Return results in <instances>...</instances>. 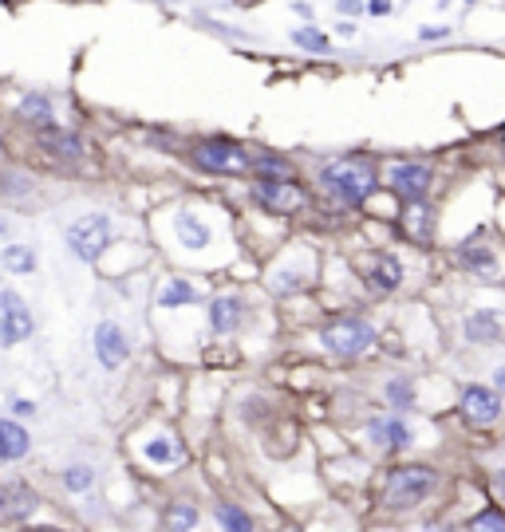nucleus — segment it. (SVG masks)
I'll use <instances>...</instances> for the list:
<instances>
[{
    "instance_id": "obj_33",
    "label": "nucleus",
    "mask_w": 505,
    "mask_h": 532,
    "mask_svg": "<svg viewBox=\"0 0 505 532\" xmlns=\"http://www.w3.org/2000/svg\"><path fill=\"white\" fill-rule=\"evenodd\" d=\"M40 415V407H36L32 399H12V418L20 422V418H36Z\"/></svg>"
},
{
    "instance_id": "obj_5",
    "label": "nucleus",
    "mask_w": 505,
    "mask_h": 532,
    "mask_svg": "<svg viewBox=\"0 0 505 532\" xmlns=\"http://www.w3.org/2000/svg\"><path fill=\"white\" fill-rule=\"evenodd\" d=\"M134 457H139L151 473H167L186 462V446H182V438L170 434V430H146V434L134 438Z\"/></svg>"
},
{
    "instance_id": "obj_25",
    "label": "nucleus",
    "mask_w": 505,
    "mask_h": 532,
    "mask_svg": "<svg viewBox=\"0 0 505 532\" xmlns=\"http://www.w3.org/2000/svg\"><path fill=\"white\" fill-rule=\"evenodd\" d=\"M214 520L222 532H257L249 509H241L237 501H217L214 504Z\"/></svg>"
},
{
    "instance_id": "obj_29",
    "label": "nucleus",
    "mask_w": 505,
    "mask_h": 532,
    "mask_svg": "<svg viewBox=\"0 0 505 532\" xmlns=\"http://www.w3.org/2000/svg\"><path fill=\"white\" fill-rule=\"evenodd\" d=\"M60 485H63L68 493H87V489H95V465H84V462L68 465V470L60 473Z\"/></svg>"
},
{
    "instance_id": "obj_32",
    "label": "nucleus",
    "mask_w": 505,
    "mask_h": 532,
    "mask_svg": "<svg viewBox=\"0 0 505 532\" xmlns=\"http://www.w3.org/2000/svg\"><path fill=\"white\" fill-rule=\"evenodd\" d=\"M292 44H300V48H308V52H328V36L316 28H297L292 32Z\"/></svg>"
},
{
    "instance_id": "obj_1",
    "label": "nucleus",
    "mask_w": 505,
    "mask_h": 532,
    "mask_svg": "<svg viewBox=\"0 0 505 532\" xmlns=\"http://www.w3.org/2000/svg\"><path fill=\"white\" fill-rule=\"evenodd\" d=\"M320 186H324V194H332L339 206H363V201L379 189V173H375L371 158L347 154V158H332L320 170Z\"/></svg>"
},
{
    "instance_id": "obj_41",
    "label": "nucleus",
    "mask_w": 505,
    "mask_h": 532,
    "mask_svg": "<svg viewBox=\"0 0 505 532\" xmlns=\"http://www.w3.org/2000/svg\"><path fill=\"white\" fill-rule=\"evenodd\" d=\"M466 4H474V0H466Z\"/></svg>"
},
{
    "instance_id": "obj_14",
    "label": "nucleus",
    "mask_w": 505,
    "mask_h": 532,
    "mask_svg": "<svg viewBox=\"0 0 505 532\" xmlns=\"http://www.w3.org/2000/svg\"><path fill=\"white\" fill-rule=\"evenodd\" d=\"M40 493L32 489L29 481H8L0 485V520H12V525H20V520H32L36 512H40Z\"/></svg>"
},
{
    "instance_id": "obj_30",
    "label": "nucleus",
    "mask_w": 505,
    "mask_h": 532,
    "mask_svg": "<svg viewBox=\"0 0 505 532\" xmlns=\"http://www.w3.org/2000/svg\"><path fill=\"white\" fill-rule=\"evenodd\" d=\"M466 532H505V509H498V504L477 509L474 517L466 520Z\"/></svg>"
},
{
    "instance_id": "obj_7",
    "label": "nucleus",
    "mask_w": 505,
    "mask_h": 532,
    "mask_svg": "<svg viewBox=\"0 0 505 532\" xmlns=\"http://www.w3.org/2000/svg\"><path fill=\"white\" fill-rule=\"evenodd\" d=\"M253 201L261 209H269V214H277V217H292V214H300V209L308 206V194H305V186H297L292 178H257L253 181Z\"/></svg>"
},
{
    "instance_id": "obj_4",
    "label": "nucleus",
    "mask_w": 505,
    "mask_h": 532,
    "mask_svg": "<svg viewBox=\"0 0 505 532\" xmlns=\"http://www.w3.org/2000/svg\"><path fill=\"white\" fill-rule=\"evenodd\" d=\"M190 162H194L198 170H206V173H225V178L253 170V154L245 150V146H237L233 139H222V134L201 139L194 150H190Z\"/></svg>"
},
{
    "instance_id": "obj_26",
    "label": "nucleus",
    "mask_w": 505,
    "mask_h": 532,
    "mask_svg": "<svg viewBox=\"0 0 505 532\" xmlns=\"http://www.w3.org/2000/svg\"><path fill=\"white\" fill-rule=\"evenodd\" d=\"M16 115H20L29 126H40V131L56 126V118H52V103L40 95V91H29V95L20 99V107H16Z\"/></svg>"
},
{
    "instance_id": "obj_8",
    "label": "nucleus",
    "mask_w": 505,
    "mask_h": 532,
    "mask_svg": "<svg viewBox=\"0 0 505 532\" xmlns=\"http://www.w3.org/2000/svg\"><path fill=\"white\" fill-rule=\"evenodd\" d=\"M36 332V316L20 292H0V347H16Z\"/></svg>"
},
{
    "instance_id": "obj_24",
    "label": "nucleus",
    "mask_w": 505,
    "mask_h": 532,
    "mask_svg": "<svg viewBox=\"0 0 505 532\" xmlns=\"http://www.w3.org/2000/svg\"><path fill=\"white\" fill-rule=\"evenodd\" d=\"M403 229H407L411 241H430V233H435V209L422 206V201H411L407 214H403Z\"/></svg>"
},
{
    "instance_id": "obj_35",
    "label": "nucleus",
    "mask_w": 505,
    "mask_h": 532,
    "mask_svg": "<svg viewBox=\"0 0 505 532\" xmlns=\"http://www.w3.org/2000/svg\"><path fill=\"white\" fill-rule=\"evenodd\" d=\"M493 391H498L501 399H505V363L498 367V371H493Z\"/></svg>"
},
{
    "instance_id": "obj_21",
    "label": "nucleus",
    "mask_w": 505,
    "mask_h": 532,
    "mask_svg": "<svg viewBox=\"0 0 505 532\" xmlns=\"http://www.w3.org/2000/svg\"><path fill=\"white\" fill-rule=\"evenodd\" d=\"M466 339H470V343H498L501 339L498 311H485V308L470 311V316H466Z\"/></svg>"
},
{
    "instance_id": "obj_19",
    "label": "nucleus",
    "mask_w": 505,
    "mask_h": 532,
    "mask_svg": "<svg viewBox=\"0 0 505 532\" xmlns=\"http://www.w3.org/2000/svg\"><path fill=\"white\" fill-rule=\"evenodd\" d=\"M201 525V509L190 497H174L162 509V532H198Z\"/></svg>"
},
{
    "instance_id": "obj_17",
    "label": "nucleus",
    "mask_w": 505,
    "mask_h": 532,
    "mask_svg": "<svg viewBox=\"0 0 505 532\" xmlns=\"http://www.w3.org/2000/svg\"><path fill=\"white\" fill-rule=\"evenodd\" d=\"M40 146L48 154H56V158H68V162H79L87 154L84 139H79L76 131H63V126H48V131H40Z\"/></svg>"
},
{
    "instance_id": "obj_6",
    "label": "nucleus",
    "mask_w": 505,
    "mask_h": 532,
    "mask_svg": "<svg viewBox=\"0 0 505 532\" xmlns=\"http://www.w3.org/2000/svg\"><path fill=\"white\" fill-rule=\"evenodd\" d=\"M63 237H68V249L76 253V261L95 264L99 256L107 253V241H111V217L87 214V217H79V222H71Z\"/></svg>"
},
{
    "instance_id": "obj_2",
    "label": "nucleus",
    "mask_w": 505,
    "mask_h": 532,
    "mask_svg": "<svg viewBox=\"0 0 505 532\" xmlns=\"http://www.w3.org/2000/svg\"><path fill=\"white\" fill-rule=\"evenodd\" d=\"M435 489H438V473L430 465H395L383 477L379 501L395 512H407V509H419Z\"/></svg>"
},
{
    "instance_id": "obj_36",
    "label": "nucleus",
    "mask_w": 505,
    "mask_h": 532,
    "mask_svg": "<svg viewBox=\"0 0 505 532\" xmlns=\"http://www.w3.org/2000/svg\"><path fill=\"white\" fill-rule=\"evenodd\" d=\"M367 8H371L375 16H387V12H391V0H371V4H367Z\"/></svg>"
},
{
    "instance_id": "obj_15",
    "label": "nucleus",
    "mask_w": 505,
    "mask_h": 532,
    "mask_svg": "<svg viewBox=\"0 0 505 532\" xmlns=\"http://www.w3.org/2000/svg\"><path fill=\"white\" fill-rule=\"evenodd\" d=\"M245 324V300L233 296V292H225V296H214L209 300V332L214 335H233L241 332Z\"/></svg>"
},
{
    "instance_id": "obj_20",
    "label": "nucleus",
    "mask_w": 505,
    "mask_h": 532,
    "mask_svg": "<svg viewBox=\"0 0 505 532\" xmlns=\"http://www.w3.org/2000/svg\"><path fill=\"white\" fill-rule=\"evenodd\" d=\"M367 284H371L375 292H395L403 284V264L395 253H379L371 264V272H367Z\"/></svg>"
},
{
    "instance_id": "obj_40",
    "label": "nucleus",
    "mask_w": 505,
    "mask_h": 532,
    "mask_svg": "<svg viewBox=\"0 0 505 532\" xmlns=\"http://www.w3.org/2000/svg\"><path fill=\"white\" fill-rule=\"evenodd\" d=\"M0 154H4V142H0Z\"/></svg>"
},
{
    "instance_id": "obj_9",
    "label": "nucleus",
    "mask_w": 505,
    "mask_h": 532,
    "mask_svg": "<svg viewBox=\"0 0 505 532\" xmlns=\"http://www.w3.org/2000/svg\"><path fill=\"white\" fill-rule=\"evenodd\" d=\"M458 410H462V418L470 422V426L477 430H485V426H493V422L501 418V394L493 391V387H482V383H470L462 394H458Z\"/></svg>"
},
{
    "instance_id": "obj_11",
    "label": "nucleus",
    "mask_w": 505,
    "mask_h": 532,
    "mask_svg": "<svg viewBox=\"0 0 505 532\" xmlns=\"http://www.w3.org/2000/svg\"><path fill=\"white\" fill-rule=\"evenodd\" d=\"M91 347H95V359L103 371H118L131 355V343H126V332L115 324V319H103L95 324V335H91Z\"/></svg>"
},
{
    "instance_id": "obj_12",
    "label": "nucleus",
    "mask_w": 505,
    "mask_h": 532,
    "mask_svg": "<svg viewBox=\"0 0 505 532\" xmlns=\"http://www.w3.org/2000/svg\"><path fill=\"white\" fill-rule=\"evenodd\" d=\"M170 225H174V241H178L182 253H206L214 245V225L201 214H194V209H178L170 217Z\"/></svg>"
},
{
    "instance_id": "obj_39",
    "label": "nucleus",
    "mask_w": 505,
    "mask_h": 532,
    "mask_svg": "<svg viewBox=\"0 0 505 532\" xmlns=\"http://www.w3.org/2000/svg\"><path fill=\"white\" fill-rule=\"evenodd\" d=\"M493 485H498V489L505 493V470H498V473H493Z\"/></svg>"
},
{
    "instance_id": "obj_28",
    "label": "nucleus",
    "mask_w": 505,
    "mask_h": 532,
    "mask_svg": "<svg viewBox=\"0 0 505 532\" xmlns=\"http://www.w3.org/2000/svg\"><path fill=\"white\" fill-rule=\"evenodd\" d=\"M383 399H387L395 410H411V407H415V383H411V375H395V379H387Z\"/></svg>"
},
{
    "instance_id": "obj_34",
    "label": "nucleus",
    "mask_w": 505,
    "mask_h": 532,
    "mask_svg": "<svg viewBox=\"0 0 505 532\" xmlns=\"http://www.w3.org/2000/svg\"><path fill=\"white\" fill-rule=\"evenodd\" d=\"M446 36H450V28H438V24L435 28H419V40H446Z\"/></svg>"
},
{
    "instance_id": "obj_23",
    "label": "nucleus",
    "mask_w": 505,
    "mask_h": 532,
    "mask_svg": "<svg viewBox=\"0 0 505 532\" xmlns=\"http://www.w3.org/2000/svg\"><path fill=\"white\" fill-rule=\"evenodd\" d=\"M308 280H312L308 264H305V269H300V264H281V269L269 272V288L277 292V296H292V292H300Z\"/></svg>"
},
{
    "instance_id": "obj_18",
    "label": "nucleus",
    "mask_w": 505,
    "mask_h": 532,
    "mask_svg": "<svg viewBox=\"0 0 505 532\" xmlns=\"http://www.w3.org/2000/svg\"><path fill=\"white\" fill-rule=\"evenodd\" d=\"M198 300H201L198 284H190L186 277L162 280V288L154 292V304H159L162 311H170V308H190V304H198Z\"/></svg>"
},
{
    "instance_id": "obj_22",
    "label": "nucleus",
    "mask_w": 505,
    "mask_h": 532,
    "mask_svg": "<svg viewBox=\"0 0 505 532\" xmlns=\"http://www.w3.org/2000/svg\"><path fill=\"white\" fill-rule=\"evenodd\" d=\"M458 264H462L466 272H474V277H485V280L498 272L493 249H485V245H477V241H466L462 249H458Z\"/></svg>"
},
{
    "instance_id": "obj_3",
    "label": "nucleus",
    "mask_w": 505,
    "mask_h": 532,
    "mask_svg": "<svg viewBox=\"0 0 505 532\" xmlns=\"http://www.w3.org/2000/svg\"><path fill=\"white\" fill-rule=\"evenodd\" d=\"M320 347L336 359H360L375 347V327L360 316H339L320 332Z\"/></svg>"
},
{
    "instance_id": "obj_42",
    "label": "nucleus",
    "mask_w": 505,
    "mask_h": 532,
    "mask_svg": "<svg viewBox=\"0 0 505 532\" xmlns=\"http://www.w3.org/2000/svg\"><path fill=\"white\" fill-rule=\"evenodd\" d=\"M237 4H245V0H237Z\"/></svg>"
},
{
    "instance_id": "obj_10",
    "label": "nucleus",
    "mask_w": 505,
    "mask_h": 532,
    "mask_svg": "<svg viewBox=\"0 0 505 532\" xmlns=\"http://www.w3.org/2000/svg\"><path fill=\"white\" fill-rule=\"evenodd\" d=\"M363 438L383 454H403V449L415 446V430L407 426V418L399 415H379L363 426Z\"/></svg>"
},
{
    "instance_id": "obj_38",
    "label": "nucleus",
    "mask_w": 505,
    "mask_h": 532,
    "mask_svg": "<svg viewBox=\"0 0 505 532\" xmlns=\"http://www.w3.org/2000/svg\"><path fill=\"white\" fill-rule=\"evenodd\" d=\"M24 532H63V528H56V525H36V528H24Z\"/></svg>"
},
{
    "instance_id": "obj_13",
    "label": "nucleus",
    "mask_w": 505,
    "mask_h": 532,
    "mask_svg": "<svg viewBox=\"0 0 505 532\" xmlns=\"http://www.w3.org/2000/svg\"><path fill=\"white\" fill-rule=\"evenodd\" d=\"M387 189L395 197H403L411 206V201H422L430 189V166H422V162H395L387 170Z\"/></svg>"
},
{
    "instance_id": "obj_16",
    "label": "nucleus",
    "mask_w": 505,
    "mask_h": 532,
    "mask_svg": "<svg viewBox=\"0 0 505 532\" xmlns=\"http://www.w3.org/2000/svg\"><path fill=\"white\" fill-rule=\"evenodd\" d=\"M32 454V434L16 418H0V462H24Z\"/></svg>"
},
{
    "instance_id": "obj_27",
    "label": "nucleus",
    "mask_w": 505,
    "mask_h": 532,
    "mask_svg": "<svg viewBox=\"0 0 505 532\" xmlns=\"http://www.w3.org/2000/svg\"><path fill=\"white\" fill-rule=\"evenodd\" d=\"M0 264H4L8 272H16V277H29V272H36L40 256H36V249H29V245H4V249H0Z\"/></svg>"
},
{
    "instance_id": "obj_31",
    "label": "nucleus",
    "mask_w": 505,
    "mask_h": 532,
    "mask_svg": "<svg viewBox=\"0 0 505 532\" xmlns=\"http://www.w3.org/2000/svg\"><path fill=\"white\" fill-rule=\"evenodd\" d=\"M253 178H292V166L281 154H253Z\"/></svg>"
},
{
    "instance_id": "obj_37",
    "label": "nucleus",
    "mask_w": 505,
    "mask_h": 532,
    "mask_svg": "<svg viewBox=\"0 0 505 532\" xmlns=\"http://www.w3.org/2000/svg\"><path fill=\"white\" fill-rule=\"evenodd\" d=\"M339 12H363V0H339Z\"/></svg>"
}]
</instances>
